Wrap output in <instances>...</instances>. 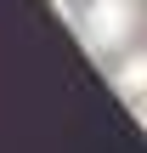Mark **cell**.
I'll use <instances>...</instances> for the list:
<instances>
[{"mask_svg":"<svg viewBox=\"0 0 147 153\" xmlns=\"http://www.w3.org/2000/svg\"><path fill=\"white\" fill-rule=\"evenodd\" d=\"M142 28V0H85L79 34L91 51H125Z\"/></svg>","mask_w":147,"mask_h":153,"instance_id":"1","label":"cell"},{"mask_svg":"<svg viewBox=\"0 0 147 153\" xmlns=\"http://www.w3.org/2000/svg\"><path fill=\"white\" fill-rule=\"evenodd\" d=\"M136 119H142V131H147V102H136Z\"/></svg>","mask_w":147,"mask_h":153,"instance_id":"3","label":"cell"},{"mask_svg":"<svg viewBox=\"0 0 147 153\" xmlns=\"http://www.w3.org/2000/svg\"><path fill=\"white\" fill-rule=\"evenodd\" d=\"M108 85H113L125 102H147V51H125L119 68L108 74Z\"/></svg>","mask_w":147,"mask_h":153,"instance_id":"2","label":"cell"}]
</instances>
